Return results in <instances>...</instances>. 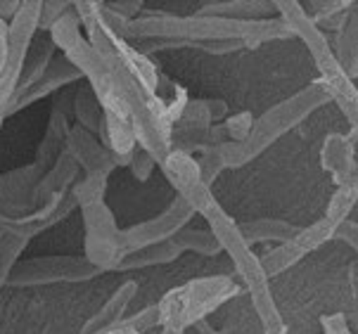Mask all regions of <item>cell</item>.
Here are the masks:
<instances>
[{
  "instance_id": "obj_1",
  "label": "cell",
  "mask_w": 358,
  "mask_h": 334,
  "mask_svg": "<svg viewBox=\"0 0 358 334\" xmlns=\"http://www.w3.org/2000/svg\"><path fill=\"white\" fill-rule=\"evenodd\" d=\"M157 41L155 45H148L143 55L166 50V48H202L211 55H228L242 48H259L266 41L289 38L287 27L280 17L254 22H235V20H218V17H176L162 10L141 12L126 27V41Z\"/></svg>"
},
{
  "instance_id": "obj_2",
  "label": "cell",
  "mask_w": 358,
  "mask_h": 334,
  "mask_svg": "<svg viewBox=\"0 0 358 334\" xmlns=\"http://www.w3.org/2000/svg\"><path fill=\"white\" fill-rule=\"evenodd\" d=\"M183 199L192 206L195 214H202L206 218L209 233L216 238L221 252H226L230 261H233L235 270H238V275L242 277V282H245V287L252 296L254 311H257L261 325H264V334H287V325H285L282 315L278 313L275 299L271 294L268 277L261 268L259 256L242 240L238 223L223 211V206L214 199L211 190L202 183H197Z\"/></svg>"
},
{
  "instance_id": "obj_3",
  "label": "cell",
  "mask_w": 358,
  "mask_h": 334,
  "mask_svg": "<svg viewBox=\"0 0 358 334\" xmlns=\"http://www.w3.org/2000/svg\"><path fill=\"white\" fill-rule=\"evenodd\" d=\"M325 102H330V93L323 86V81H313L304 90H299L296 95L289 97V100L268 109L261 119H254V126L250 136H247V140L223 143L211 150L218 154L223 168H238L242 164L252 161L264 150H268L278 138L285 136L287 131H292L306 117H311L315 109L323 107Z\"/></svg>"
},
{
  "instance_id": "obj_4",
  "label": "cell",
  "mask_w": 358,
  "mask_h": 334,
  "mask_svg": "<svg viewBox=\"0 0 358 334\" xmlns=\"http://www.w3.org/2000/svg\"><path fill=\"white\" fill-rule=\"evenodd\" d=\"M275 12L280 15V20L285 27H287L289 36H299L306 43L308 52H311L313 62L320 71V81H323V86L327 88V93H330V100H337V105L347 114L351 131H356V121H358L356 86L347 76V71L339 66L335 52H332L330 38L311 22L304 5L289 3V0L287 3H275Z\"/></svg>"
},
{
  "instance_id": "obj_5",
  "label": "cell",
  "mask_w": 358,
  "mask_h": 334,
  "mask_svg": "<svg viewBox=\"0 0 358 334\" xmlns=\"http://www.w3.org/2000/svg\"><path fill=\"white\" fill-rule=\"evenodd\" d=\"M240 287L226 275L216 277H199L187 284H180L169 291L164 299L157 303L159 311V325L164 330L180 332L187 325L202 323L209 313H214L221 303L233 299Z\"/></svg>"
},
{
  "instance_id": "obj_6",
  "label": "cell",
  "mask_w": 358,
  "mask_h": 334,
  "mask_svg": "<svg viewBox=\"0 0 358 334\" xmlns=\"http://www.w3.org/2000/svg\"><path fill=\"white\" fill-rule=\"evenodd\" d=\"M41 0H27L20 5L17 15L8 22V57L5 66L0 71V119L5 121V109L10 107L12 97H15L17 83H20L24 62H27L29 52H31L36 31H38L41 20Z\"/></svg>"
},
{
  "instance_id": "obj_7",
  "label": "cell",
  "mask_w": 358,
  "mask_h": 334,
  "mask_svg": "<svg viewBox=\"0 0 358 334\" xmlns=\"http://www.w3.org/2000/svg\"><path fill=\"white\" fill-rule=\"evenodd\" d=\"M102 275L100 268L78 256H41L15 263L10 270V287H34L52 282H86Z\"/></svg>"
},
{
  "instance_id": "obj_8",
  "label": "cell",
  "mask_w": 358,
  "mask_h": 334,
  "mask_svg": "<svg viewBox=\"0 0 358 334\" xmlns=\"http://www.w3.org/2000/svg\"><path fill=\"white\" fill-rule=\"evenodd\" d=\"M81 211L83 226H86V256L83 259L102 273H114L121 259H124V252H121L119 240L121 230L117 228L112 209L105 202H98L83 206Z\"/></svg>"
},
{
  "instance_id": "obj_9",
  "label": "cell",
  "mask_w": 358,
  "mask_h": 334,
  "mask_svg": "<svg viewBox=\"0 0 358 334\" xmlns=\"http://www.w3.org/2000/svg\"><path fill=\"white\" fill-rule=\"evenodd\" d=\"M192 216H195L192 206L178 194V197L169 204V209L162 211L159 216H155L152 221H145L129 230H121L119 233L121 252H124V256H126V254H133V252H138V249H145L150 245H157V242L173 238L178 230L187 228Z\"/></svg>"
},
{
  "instance_id": "obj_10",
  "label": "cell",
  "mask_w": 358,
  "mask_h": 334,
  "mask_svg": "<svg viewBox=\"0 0 358 334\" xmlns=\"http://www.w3.org/2000/svg\"><path fill=\"white\" fill-rule=\"evenodd\" d=\"M335 230H337V226L327 221V218H320V221L313 223V226L299 230L292 240L282 242L278 249H273L271 254H266L264 259H259L266 277L271 280V277L278 275V273L292 268L296 261L304 259L308 252H313V249H318L320 245H325L327 240L335 238Z\"/></svg>"
},
{
  "instance_id": "obj_11",
  "label": "cell",
  "mask_w": 358,
  "mask_h": 334,
  "mask_svg": "<svg viewBox=\"0 0 358 334\" xmlns=\"http://www.w3.org/2000/svg\"><path fill=\"white\" fill-rule=\"evenodd\" d=\"M64 150L69 152V157L78 164V168H83L86 175H109L114 168L129 166V159L114 157L112 152L102 147V143L93 133L83 131L81 126H69L64 138Z\"/></svg>"
},
{
  "instance_id": "obj_12",
  "label": "cell",
  "mask_w": 358,
  "mask_h": 334,
  "mask_svg": "<svg viewBox=\"0 0 358 334\" xmlns=\"http://www.w3.org/2000/svg\"><path fill=\"white\" fill-rule=\"evenodd\" d=\"M356 131H349V136L342 133H330L323 143V152H320V161H323L325 171L332 173L337 187L356 185Z\"/></svg>"
},
{
  "instance_id": "obj_13",
  "label": "cell",
  "mask_w": 358,
  "mask_h": 334,
  "mask_svg": "<svg viewBox=\"0 0 358 334\" xmlns=\"http://www.w3.org/2000/svg\"><path fill=\"white\" fill-rule=\"evenodd\" d=\"M81 78H83L81 71H78L76 66L64 57V55H57V57H52V62L45 69L43 78H41V81L36 83V86L22 97V100H17L15 105L8 107V112H5V119L12 117V114H17V112H22V109H27L29 105H34V102L43 100V97L55 93V90L69 86V83H74V81H81Z\"/></svg>"
},
{
  "instance_id": "obj_14",
  "label": "cell",
  "mask_w": 358,
  "mask_h": 334,
  "mask_svg": "<svg viewBox=\"0 0 358 334\" xmlns=\"http://www.w3.org/2000/svg\"><path fill=\"white\" fill-rule=\"evenodd\" d=\"M275 12V3H259V0H230V3H206L195 15L197 17H218V20H235V22H254L268 20Z\"/></svg>"
},
{
  "instance_id": "obj_15",
  "label": "cell",
  "mask_w": 358,
  "mask_h": 334,
  "mask_svg": "<svg viewBox=\"0 0 358 334\" xmlns=\"http://www.w3.org/2000/svg\"><path fill=\"white\" fill-rule=\"evenodd\" d=\"M136 291H138L136 280H129V282L121 284V287L112 294V299H107L105 306H102L93 318L86 320V325L81 327V334L102 332V330H107V327L117 325L119 320H124V313H126V308H129V303L133 301V296H136Z\"/></svg>"
},
{
  "instance_id": "obj_16",
  "label": "cell",
  "mask_w": 358,
  "mask_h": 334,
  "mask_svg": "<svg viewBox=\"0 0 358 334\" xmlns=\"http://www.w3.org/2000/svg\"><path fill=\"white\" fill-rule=\"evenodd\" d=\"M159 168L166 175V180L176 187V192L180 197H185L187 192L192 190L199 183V168H197V159L180 150H171L166 157L159 161Z\"/></svg>"
},
{
  "instance_id": "obj_17",
  "label": "cell",
  "mask_w": 358,
  "mask_h": 334,
  "mask_svg": "<svg viewBox=\"0 0 358 334\" xmlns=\"http://www.w3.org/2000/svg\"><path fill=\"white\" fill-rule=\"evenodd\" d=\"M228 105L223 100H187V105L176 121L173 129H187V131H206L221 119H226Z\"/></svg>"
},
{
  "instance_id": "obj_18",
  "label": "cell",
  "mask_w": 358,
  "mask_h": 334,
  "mask_svg": "<svg viewBox=\"0 0 358 334\" xmlns=\"http://www.w3.org/2000/svg\"><path fill=\"white\" fill-rule=\"evenodd\" d=\"M52 57H55V45L50 43V38L45 36V38L36 41V50H34L31 57H27V62H24L20 83H17V90H15V97H12L10 107L15 105L17 100H22V97L27 95L29 90L41 81V78H43L45 69L52 62ZM5 112H8V109H5Z\"/></svg>"
},
{
  "instance_id": "obj_19",
  "label": "cell",
  "mask_w": 358,
  "mask_h": 334,
  "mask_svg": "<svg viewBox=\"0 0 358 334\" xmlns=\"http://www.w3.org/2000/svg\"><path fill=\"white\" fill-rule=\"evenodd\" d=\"M242 240L247 242V247L259 245V242H287L292 240L299 228H294L287 221H278V218H259V221L250 223H238Z\"/></svg>"
},
{
  "instance_id": "obj_20",
  "label": "cell",
  "mask_w": 358,
  "mask_h": 334,
  "mask_svg": "<svg viewBox=\"0 0 358 334\" xmlns=\"http://www.w3.org/2000/svg\"><path fill=\"white\" fill-rule=\"evenodd\" d=\"M180 247L176 245L173 238L164 240V242H157V245H150L145 249H138L133 254H126L121 259V263L117 266V270H138V268H150V266H162V263H171L180 256Z\"/></svg>"
},
{
  "instance_id": "obj_21",
  "label": "cell",
  "mask_w": 358,
  "mask_h": 334,
  "mask_svg": "<svg viewBox=\"0 0 358 334\" xmlns=\"http://www.w3.org/2000/svg\"><path fill=\"white\" fill-rule=\"evenodd\" d=\"M335 43L332 52H335L339 66L347 71V76L354 81L358 74V20H356V10L351 12L349 22L344 24V29L339 34H335Z\"/></svg>"
},
{
  "instance_id": "obj_22",
  "label": "cell",
  "mask_w": 358,
  "mask_h": 334,
  "mask_svg": "<svg viewBox=\"0 0 358 334\" xmlns=\"http://www.w3.org/2000/svg\"><path fill=\"white\" fill-rule=\"evenodd\" d=\"M71 117H76V126H81L83 131L93 133V136L100 131L102 109L88 83H83V86L71 95Z\"/></svg>"
},
{
  "instance_id": "obj_23",
  "label": "cell",
  "mask_w": 358,
  "mask_h": 334,
  "mask_svg": "<svg viewBox=\"0 0 358 334\" xmlns=\"http://www.w3.org/2000/svg\"><path fill=\"white\" fill-rule=\"evenodd\" d=\"M254 126V117L250 112H240L235 117H230L226 121H218V124L211 126V138H214L216 145H223V143H242L247 140Z\"/></svg>"
},
{
  "instance_id": "obj_24",
  "label": "cell",
  "mask_w": 358,
  "mask_h": 334,
  "mask_svg": "<svg viewBox=\"0 0 358 334\" xmlns=\"http://www.w3.org/2000/svg\"><path fill=\"white\" fill-rule=\"evenodd\" d=\"M173 242L180 247V252H195V254H202V256H216V254H221V247H218L216 238L209 230L183 228L173 235Z\"/></svg>"
},
{
  "instance_id": "obj_25",
  "label": "cell",
  "mask_w": 358,
  "mask_h": 334,
  "mask_svg": "<svg viewBox=\"0 0 358 334\" xmlns=\"http://www.w3.org/2000/svg\"><path fill=\"white\" fill-rule=\"evenodd\" d=\"M71 197L76 199V204L88 206V204H98L105 202V192H107V175H83L78 178L74 185L69 187Z\"/></svg>"
},
{
  "instance_id": "obj_26",
  "label": "cell",
  "mask_w": 358,
  "mask_h": 334,
  "mask_svg": "<svg viewBox=\"0 0 358 334\" xmlns=\"http://www.w3.org/2000/svg\"><path fill=\"white\" fill-rule=\"evenodd\" d=\"M356 199H358V183L337 187V192L332 194V199H330V204H327V211H325L323 218H327L330 223L339 226V223L347 221V218L351 216V211H354V206H356Z\"/></svg>"
},
{
  "instance_id": "obj_27",
  "label": "cell",
  "mask_w": 358,
  "mask_h": 334,
  "mask_svg": "<svg viewBox=\"0 0 358 334\" xmlns=\"http://www.w3.org/2000/svg\"><path fill=\"white\" fill-rule=\"evenodd\" d=\"M29 247V242H24L20 238H12V235H5L0 240V289L8 284V277H10V270L15 268L17 259L24 249Z\"/></svg>"
},
{
  "instance_id": "obj_28",
  "label": "cell",
  "mask_w": 358,
  "mask_h": 334,
  "mask_svg": "<svg viewBox=\"0 0 358 334\" xmlns=\"http://www.w3.org/2000/svg\"><path fill=\"white\" fill-rule=\"evenodd\" d=\"M197 168H199V183L211 190L216 175L223 171V164H221V159H218V154L214 150H204L197 159Z\"/></svg>"
},
{
  "instance_id": "obj_29",
  "label": "cell",
  "mask_w": 358,
  "mask_h": 334,
  "mask_svg": "<svg viewBox=\"0 0 358 334\" xmlns=\"http://www.w3.org/2000/svg\"><path fill=\"white\" fill-rule=\"evenodd\" d=\"M155 159L148 154V152H143L141 147H136L133 150V154H131V161H129V168H131V173H133V178L136 180H148L150 178V173L155 171Z\"/></svg>"
},
{
  "instance_id": "obj_30",
  "label": "cell",
  "mask_w": 358,
  "mask_h": 334,
  "mask_svg": "<svg viewBox=\"0 0 358 334\" xmlns=\"http://www.w3.org/2000/svg\"><path fill=\"white\" fill-rule=\"evenodd\" d=\"M71 8V3H64V0H57V3H43L41 5V20H38V29L41 31H50L52 24L64 15L66 10Z\"/></svg>"
},
{
  "instance_id": "obj_31",
  "label": "cell",
  "mask_w": 358,
  "mask_h": 334,
  "mask_svg": "<svg viewBox=\"0 0 358 334\" xmlns=\"http://www.w3.org/2000/svg\"><path fill=\"white\" fill-rule=\"evenodd\" d=\"M105 8L109 12H114L117 17H121V20L133 22L145 10V3H143V0H133V3L124 0V3H105Z\"/></svg>"
},
{
  "instance_id": "obj_32",
  "label": "cell",
  "mask_w": 358,
  "mask_h": 334,
  "mask_svg": "<svg viewBox=\"0 0 358 334\" xmlns=\"http://www.w3.org/2000/svg\"><path fill=\"white\" fill-rule=\"evenodd\" d=\"M320 325H323V332L325 334H354L351 330V325L347 323V318H344V313H327L320 318Z\"/></svg>"
},
{
  "instance_id": "obj_33",
  "label": "cell",
  "mask_w": 358,
  "mask_h": 334,
  "mask_svg": "<svg viewBox=\"0 0 358 334\" xmlns=\"http://www.w3.org/2000/svg\"><path fill=\"white\" fill-rule=\"evenodd\" d=\"M356 233H358L356 223L351 221V218H347V221H342V223H339V226H337V230H335V238L344 240L349 247H354V249H356V245H358Z\"/></svg>"
},
{
  "instance_id": "obj_34",
  "label": "cell",
  "mask_w": 358,
  "mask_h": 334,
  "mask_svg": "<svg viewBox=\"0 0 358 334\" xmlns=\"http://www.w3.org/2000/svg\"><path fill=\"white\" fill-rule=\"evenodd\" d=\"M20 0H0V20L3 22H10L12 17L17 15V10H20Z\"/></svg>"
},
{
  "instance_id": "obj_35",
  "label": "cell",
  "mask_w": 358,
  "mask_h": 334,
  "mask_svg": "<svg viewBox=\"0 0 358 334\" xmlns=\"http://www.w3.org/2000/svg\"><path fill=\"white\" fill-rule=\"evenodd\" d=\"M5 57H8V22L0 20V71L5 66Z\"/></svg>"
},
{
  "instance_id": "obj_36",
  "label": "cell",
  "mask_w": 358,
  "mask_h": 334,
  "mask_svg": "<svg viewBox=\"0 0 358 334\" xmlns=\"http://www.w3.org/2000/svg\"><path fill=\"white\" fill-rule=\"evenodd\" d=\"M159 334H180V332H173V330H162Z\"/></svg>"
},
{
  "instance_id": "obj_37",
  "label": "cell",
  "mask_w": 358,
  "mask_h": 334,
  "mask_svg": "<svg viewBox=\"0 0 358 334\" xmlns=\"http://www.w3.org/2000/svg\"><path fill=\"white\" fill-rule=\"evenodd\" d=\"M95 334H107V330H102V332H95Z\"/></svg>"
},
{
  "instance_id": "obj_38",
  "label": "cell",
  "mask_w": 358,
  "mask_h": 334,
  "mask_svg": "<svg viewBox=\"0 0 358 334\" xmlns=\"http://www.w3.org/2000/svg\"><path fill=\"white\" fill-rule=\"evenodd\" d=\"M0 129H3V119H0Z\"/></svg>"
}]
</instances>
